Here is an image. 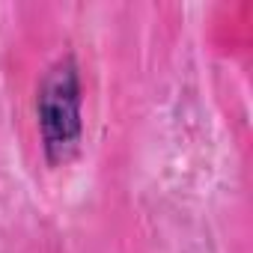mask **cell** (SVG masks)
Segmentation results:
<instances>
[{"mask_svg": "<svg viewBox=\"0 0 253 253\" xmlns=\"http://www.w3.org/2000/svg\"><path fill=\"white\" fill-rule=\"evenodd\" d=\"M36 110H39V128H42V146L48 161L60 164L66 158L75 155L78 143H81V78H78V66L72 57L60 60L42 81L39 86V98H36Z\"/></svg>", "mask_w": 253, "mask_h": 253, "instance_id": "obj_1", "label": "cell"}]
</instances>
